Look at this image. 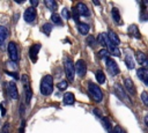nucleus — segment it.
I'll use <instances>...</instances> for the list:
<instances>
[{
	"label": "nucleus",
	"instance_id": "nucleus-17",
	"mask_svg": "<svg viewBox=\"0 0 148 133\" xmlns=\"http://www.w3.org/2000/svg\"><path fill=\"white\" fill-rule=\"evenodd\" d=\"M8 35H9V32H8L7 28H5V27L0 25V46H1V45H3V43L6 42V39H7Z\"/></svg>",
	"mask_w": 148,
	"mask_h": 133
},
{
	"label": "nucleus",
	"instance_id": "nucleus-28",
	"mask_svg": "<svg viewBox=\"0 0 148 133\" xmlns=\"http://www.w3.org/2000/svg\"><path fill=\"white\" fill-rule=\"evenodd\" d=\"M51 20H52V22L56 24V25H62V20L60 19V16L58 15V14H52L51 15Z\"/></svg>",
	"mask_w": 148,
	"mask_h": 133
},
{
	"label": "nucleus",
	"instance_id": "nucleus-5",
	"mask_svg": "<svg viewBox=\"0 0 148 133\" xmlns=\"http://www.w3.org/2000/svg\"><path fill=\"white\" fill-rule=\"evenodd\" d=\"M7 51H8L9 59L13 62H16L18 60V51H17V46H16V44L14 42H9L8 47H7Z\"/></svg>",
	"mask_w": 148,
	"mask_h": 133
},
{
	"label": "nucleus",
	"instance_id": "nucleus-39",
	"mask_svg": "<svg viewBox=\"0 0 148 133\" xmlns=\"http://www.w3.org/2000/svg\"><path fill=\"white\" fill-rule=\"evenodd\" d=\"M0 108H1V114H2V116H5V114H6V109L3 108V105H2V104L0 105Z\"/></svg>",
	"mask_w": 148,
	"mask_h": 133
},
{
	"label": "nucleus",
	"instance_id": "nucleus-2",
	"mask_svg": "<svg viewBox=\"0 0 148 133\" xmlns=\"http://www.w3.org/2000/svg\"><path fill=\"white\" fill-rule=\"evenodd\" d=\"M88 90H89V94L90 96L92 97V99L97 103H101L102 99H103V93H102V89L94 82H89L88 83Z\"/></svg>",
	"mask_w": 148,
	"mask_h": 133
},
{
	"label": "nucleus",
	"instance_id": "nucleus-9",
	"mask_svg": "<svg viewBox=\"0 0 148 133\" xmlns=\"http://www.w3.org/2000/svg\"><path fill=\"white\" fill-rule=\"evenodd\" d=\"M6 87H7V93H8V95H9L13 99H17L18 93H17L16 84H15L13 81H9V82L6 83Z\"/></svg>",
	"mask_w": 148,
	"mask_h": 133
},
{
	"label": "nucleus",
	"instance_id": "nucleus-34",
	"mask_svg": "<svg viewBox=\"0 0 148 133\" xmlns=\"http://www.w3.org/2000/svg\"><path fill=\"white\" fill-rule=\"evenodd\" d=\"M141 99H142V102H143L145 105H148V94H147V91H142Z\"/></svg>",
	"mask_w": 148,
	"mask_h": 133
},
{
	"label": "nucleus",
	"instance_id": "nucleus-38",
	"mask_svg": "<svg viewBox=\"0 0 148 133\" xmlns=\"http://www.w3.org/2000/svg\"><path fill=\"white\" fill-rule=\"evenodd\" d=\"M24 127H25V121L22 120V121H21V126H20L18 132H20V133H24Z\"/></svg>",
	"mask_w": 148,
	"mask_h": 133
},
{
	"label": "nucleus",
	"instance_id": "nucleus-33",
	"mask_svg": "<svg viewBox=\"0 0 148 133\" xmlns=\"http://www.w3.org/2000/svg\"><path fill=\"white\" fill-rule=\"evenodd\" d=\"M61 16H62V19H65V20H69L71 15H69V12H68L67 8H62V10H61Z\"/></svg>",
	"mask_w": 148,
	"mask_h": 133
},
{
	"label": "nucleus",
	"instance_id": "nucleus-16",
	"mask_svg": "<svg viewBox=\"0 0 148 133\" xmlns=\"http://www.w3.org/2000/svg\"><path fill=\"white\" fill-rule=\"evenodd\" d=\"M108 38H109V40L113 44V45H119V43H120V39L118 38V35L114 32V31H112V30H110L109 32H108Z\"/></svg>",
	"mask_w": 148,
	"mask_h": 133
},
{
	"label": "nucleus",
	"instance_id": "nucleus-22",
	"mask_svg": "<svg viewBox=\"0 0 148 133\" xmlns=\"http://www.w3.org/2000/svg\"><path fill=\"white\" fill-rule=\"evenodd\" d=\"M125 64H126V66H127L128 69H133L134 68V60H133V57L131 56V53L130 54L127 53L125 56Z\"/></svg>",
	"mask_w": 148,
	"mask_h": 133
},
{
	"label": "nucleus",
	"instance_id": "nucleus-30",
	"mask_svg": "<svg viewBox=\"0 0 148 133\" xmlns=\"http://www.w3.org/2000/svg\"><path fill=\"white\" fill-rule=\"evenodd\" d=\"M109 56H110V53H109V51H108L106 49H102V50L98 52V57H99L101 59H105V60H106L108 58H110Z\"/></svg>",
	"mask_w": 148,
	"mask_h": 133
},
{
	"label": "nucleus",
	"instance_id": "nucleus-11",
	"mask_svg": "<svg viewBox=\"0 0 148 133\" xmlns=\"http://www.w3.org/2000/svg\"><path fill=\"white\" fill-rule=\"evenodd\" d=\"M75 9H76L79 15H83V16H89L90 15V10L88 9V7L83 2H77L76 6H75Z\"/></svg>",
	"mask_w": 148,
	"mask_h": 133
},
{
	"label": "nucleus",
	"instance_id": "nucleus-37",
	"mask_svg": "<svg viewBox=\"0 0 148 133\" xmlns=\"http://www.w3.org/2000/svg\"><path fill=\"white\" fill-rule=\"evenodd\" d=\"M73 19H74V21H79V14H77V12H76V9L73 7Z\"/></svg>",
	"mask_w": 148,
	"mask_h": 133
},
{
	"label": "nucleus",
	"instance_id": "nucleus-40",
	"mask_svg": "<svg viewBox=\"0 0 148 133\" xmlns=\"http://www.w3.org/2000/svg\"><path fill=\"white\" fill-rule=\"evenodd\" d=\"M30 3H31L32 6H37L39 2H38V0H31V1H30Z\"/></svg>",
	"mask_w": 148,
	"mask_h": 133
},
{
	"label": "nucleus",
	"instance_id": "nucleus-20",
	"mask_svg": "<svg viewBox=\"0 0 148 133\" xmlns=\"http://www.w3.org/2000/svg\"><path fill=\"white\" fill-rule=\"evenodd\" d=\"M128 34L134 38H141V35H140V32H139V30H138L135 24H132V25L128 27Z\"/></svg>",
	"mask_w": 148,
	"mask_h": 133
},
{
	"label": "nucleus",
	"instance_id": "nucleus-18",
	"mask_svg": "<svg viewBox=\"0 0 148 133\" xmlns=\"http://www.w3.org/2000/svg\"><path fill=\"white\" fill-rule=\"evenodd\" d=\"M98 42L103 45V46H109V45H111L112 43L109 40V38H108V35L106 34H104V32H102V34H99L98 35Z\"/></svg>",
	"mask_w": 148,
	"mask_h": 133
},
{
	"label": "nucleus",
	"instance_id": "nucleus-32",
	"mask_svg": "<svg viewBox=\"0 0 148 133\" xmlns=\"http://www.w3.org/2000/svg\"><path fill=\"white\" fill-rule=\"evenodd\" d=\"M1 133H10V125H9V123H5L2 125Z\"/></svg>",
	"mask_w": 148,
	"mask_h": 133
},
{
	"label": "nucleus",
	"instance_id": "nucleus-31",
	"mask_svg": "<svg viewBox=\"0 0 148 133\" xmlns=\"http://www.w3.org/2000/svg\"><path fill=\"white\" fill-rule=\"evenodd\" d=\"M57 87H58V89H60V90H65V89H67V87H68V82H67V81H60V82L57 84Z\"/></svg>",
	"mask_w": 148,
	"mask_h": 133
},
{
	"label": "nucleus",
	"instance_id": "nucleus-29",
	"mask_svg": "<svg viewBox=\"0 0 148 133\" xmlns=\"http://www.w3.org/2000/svg\"><path fill=\"white\" fill-rule=\"evenodd\" d=\"M42 31L45 34V35H50L51 34V31H52V25L50 24V23H45L43 27H42Z\"/></svg>",
	"mask_w": 148,
	"mask_h": 133
},
{
	"label": "nucleus",
	"instance_id": "nucleus-1",
	"mask_svg": "<svg viewBox=\"0 0 148 133\" xmlns=\"http://www.w3.org/2000/svg\"><path fill=\"white\" fill-rule=\"evenodd\" d=\"M40 93L44 96H49L53 93V77L51 75L43 76L40 81Z\"/></svg>",
	"mask_w": 148,
	"mask_h": 133
},
{
	"label": "nucleus",
	"instance_id": "nucleus-35",
	"mask_svg": "<svg viewBox=\"0 0 148 133\" xmlns=\"http://www.w3.org/2000/svg\"><path fill=\"white\" fill-rule=\"evenodd\" d=\"M87 43L89 44V46L94 47V45H95V38H94L92 36H88V37H87Z\"/></svg>",
	"mask_w": 148,
	"mask_h": 133
},
{
	"label": "nucleus",
	"instance_id": "nucleus-13",
	"mask_svg": "<svg viewBox=\"0 0 148 133\" xmlns=\"http://www.w3.org/2000/svg\"><path fill=\"white\" fill-rule=\"evenodd\" d=\"M136 75L138 77L145 83V84H148V71L146 67H141L136 71Z\"/></svg>",
	"mask_w": 148,
	"mask_h": 133
},
{
	"label": "nucleus",
	"instance_id": "nucleus-36",
	"mask_svg": "<svg viewBox=\"0 0 148 133\" xmlns=\"http://www.w3.org/2000/svg\"><path fill=\"white\" fill-rule=\"evenodd\" d=\"M113 133H126V132H125V130H124L123 127H120L119 125H117V126L113 128Z\"/></svg>",
	"mask_w": 148,
	"mask_h": 133
},
{
	"label": "nucleus",
	"instance_id": "nucleus-24",
	"mask_svg": "<svg viewBox=\"0 0 148 133\" xmlns=\"http://www.w3.org/2000/svg\"><path fill=\"white\" fill-rule=\"evenodd\" d=\"M114 91H116V93H117V95H118V96H120L123 99H125V101L127 99V95H126V93L123 90V88H121L118 83L114 86Z\"/></svg>",
	"mask_w": 148,
	"mask_h": 133
},
{
	"label": "nucleus",
	"instance_id": "nucleus-25",
	"mask_svg": "<svg viewBox=\"0 0 148 133\" xmlns=\"http://www.w3.org/2000/svg\"><path fill=\"white\" fill-rule=\"evenodd\" d=\"M102 123H103V125H104L105 130H106L109 133H111V132H112V125H111V120H110L109 118H106V117H103V118H102Z\"/></svg>",
	"mask_w": 148,
	"mask_h": 133
},
{
	"label": "nucleus",
	"instance_id": "nucleus-8",
	"mask_svg": "<svg viewBox=\"0 0 148 133\" xmlns=\"http://www.w3.org/2000/svg\"><path fill=\"white\" fill-rule=\"evenodd\" d=\"M22 82H23L24 91H25V103L29 104L30 101H31V97H32V91H31V88H30L29 82L27 81V75H23L22 76Z\"/></svg>",
	"mask_w": 148,
	"mask_h": 133
},
{
	"label": "nucleus",
	"instance_id": "nucleus-14",
	"mask_svg": "<svg viewBox=\"0 0 148 133\" xmlns=\"http://www.w3.org/2000/svg\"><path fill=\"white\" fill-rule=\"evenodd\" d=\"M62 103H64V105H73L75 103V98H74L73 93H66L64 95Z\"/></svg>",
	"mask_w": 148,
	"mask_h": 133
},
{
	"label": "nucleus",
	"instance_id": "nucleus-12",
	"mask_svg": "<svg viewBox=\"0 0 148 133\" xmlns=\"http://www.w3.org/2000/svg\"><path fill=\"white\" fill-rule=\"evenodd\" d=\"M124 86H125V88H126V90H127L128 94H131V95H135V93H136V90H135V86H134L133 81H132L130 77H125V79H124Z\"/></svg>",
	"mask_w": 148,
	"mask_h": 133
},
{
	"label": "nucleus",
	"instance_id": "nucleus-23",
	"mask_svg": "<svg viewBox=\"0 0 148 133\" xmlns=\"http://www.w3.org/2000/svg\"><path fill=\"white\" fill-rule=\"evenodd\" d=\"M108 51H109V53L111 52L112 56L120 57V50L118 49V46H116V45H113V44H111V45L108 46Z\"/></svg>",
	"mask_w": 148,
	"mask_h": 133
},
{
	"label": "nucleus",
	"instance_id": "nucleus-3",
	"mask_svg": "<svg viewBox=\"0 0 148 133\" xmlns=\"http://www.w3.org/2000/svg\"><path fill=\"white\" fill-rule=\"evenodd\" d=\"M64 66H65V72H66V76L69 81L74 80V62L69 57H65L64 58Z\"/></svg>",
	"mask_w": 148,
	"mask_h": 133
},
{
	"label": "nucleus",
	"instance_id": "nucleus-6",
	"mask_svg": "<svg viewBox=\"0 0 148 133\" xmlns=\"http://www.w3.org/2000/svg\"><path fill=\"white\" fill-rule=\"evenodd\" d=\"M37 17V12L34 7H28L25 10H24V14H23V19L25 22L28 23H32Z\"/></svg>",
	"mask_w": 148,
	"mask_h": 133
},
{
	"label": "nucleus",
	"instance_id": "nucleus-27",
	"mask_svg": "<svg viewBox=\"0 0 148 133\" xmlns=\"http://www.w3.org/2000/svg\"><path fill=\"white\" fill-rule=\"evenodd\" d=\"M44 3H45V6H46L50 10H56L57 7H58V3H57L56 1H53V0H45Z\"/></svg>",
	"mask_w": 148,
	"mask_h": 133
},
{
	"label": "nucleus",
	"instance_id": "nucleus-4",
	"mask_svg": "<svg viewBox=\"0 0 148 133\" xmlns=\"http://www.w3.org/2000/svg\"><path fill=\"white\" fill-rule=\"evenodd\" d=\"M74 72L80 76V77H83L87 73V65H86V61H83L82 59H79L75 64H74Z\"/></svg>",
	"mask_w": 148,
	"mask_h": 133
},
{
	"label": "nucleus",
	"instance_id": "nucleus-15",
	"mask_svg": "<svg viewBox=\"0 0 148 133\" xmlns=\"http://www.w3.org/2000/svg\"><path fill=\"white\" fill-rule=\"evenodd\" d=\"M136 60L139 61L140 65H142V67H147L148 61H147V57H146V54L143 52H141V51L136 52Z\"/></svg>",
	"mask_w": 148,
	"mask_h": 133
},
{
	"label": "nucleus",
	"instance_id": "nucleus-10",
	"mask_svg": "<svg viewBox=\"0 0 148 133\" xmlns=\"http://www.w3.org/2000/svg\"><path fill=\"white\" fill-rule=\"evenodd\" d=\"M40 50V44H34L30 46L29 49V56H30V59L32 62H36L37 61V54Z\"/></svg>",
	"mask_w": 148,
	"mask_h": 133
},
{
	"label": "nucleus",
	"instance_id": "nucleus-26",
	"mask_svg": "<svg viewBox=\"0 0 148 133\" xmlns=\"http://www.w3.org/2000/svg\"><path fill=\"white\" fill-rule=\"evenodd\" d=\"M95 76H96V80H97V82H98V83H104V82H105V80H106L105 74H104V73H103V71H101V69L96 72Z\"/></svg>",
	"mask_w": 148,
	"mask_h": 133
},
{
	"label": "nucleus",
	"instance_id": "nucleus-41",
	"mask_svg": "<svg viewBox=\"0 0 148 133\" xmlns=\"http://www.w3.org/2000/svg\"><path fill=\"white\" fill-rule=\"evenodd\" d=\"M7 74L10 75V76H13V77H15V79H18V75H16L15 73H9V72H7Z\"/></svg>",
	"mask_w": 148,
	"mask_h": 133
},
{
	"label": "nucleus",
	"instance_id": "nucleus-19",
	"mask_svg": "<svg viewBox=\"0 0 148 133\" xmlns=\"http://www.w3.org/2000/svg\"><path fill=\"white\" fill-rule=\"evenodd\" d=\"M77 30H79V32H80L81 35H87V34L89 32L90 28H89V25H88L87 23L79 22V23H77Z\"/></svg>",
	"mask_w": 148,
	"mask_h": 133
},
{
	"label": "nucleus",
	"instance_id": "nucleus-7",
	"mask_svg": "<svg viewBox=\"0 0 148 133\" xmlns=\"http://www.w3.org/2000/svg\"><path fill=\"white\" fill-rule=\"evenodd\" d=\"M105 64H106L108 72H109L112 76H114V75H117V74L119 73V67H118V65L116 64V61H114L113 59L108 58V59L105 60Z\"/></svg>",
	"mask_w": 148,
	"mask_h": 133
},
{
	"label": "nucleus",
	"instance_id": "nucleus-21",
	"mask_svg": "<svg viewBox=\"0 0 148 133\" xmlns=\"http://www.w3.org/2000/svg\"><path fill=\"white\" fill-rule=\"evenodd\" d=\"M111 16H112L113 21H114L117 24H123V21H121L120 14H119V12H118V9H117V8H113V9L111 10Z\"/></svg>",
	"mask_w": 148,
	"mask_h": 133
}]
</instances>
